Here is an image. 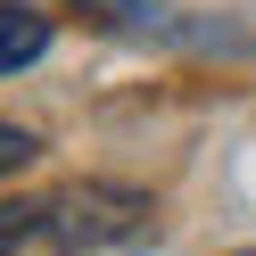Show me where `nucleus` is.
<instances>
[{
    "mask_svg": "<svg viewBox=\"0 0 256 256\" xmlns=\"http://www.w3.org/2000/svg\"><path fill=\"white\" fill-rule=\"evenodd\" d=\"M157 223L149 190L132 182H66L58 198H42V240L58 256H100V248H132Z\"/></svg>",
    "mask_w": 256,
    "mask_h": 256,
    "instance_id": "1",
    "label": "nucleus"
},
{
    "mask_svg": "<svg viewBox=\"0 0 256 256\" xmlns=\"http://www.w3.org/2000/svg\"><path fill=\"white\" fill-rule=\"evenodd\" d=\"M42 157V140L25 132V124H0V174H17V166H34Z\"/></svg>",
    "mask_w": 256,
    "mask_h": 256,
    "instance_id": "4",
    "label": "nucleus"
},
{
    "mask_svg": "<svg viewBox=\"0 0 256 256\" xmlns=\"http://www.w3.org/2000/svg\"><path fill=\"white\" fill-rule=\"evenodd\" d=\"M42 50H50V17H42V8H25V0H8V8H0V74L34 66Z\"/></svg>",
    "mask_w": 256,
    "mask_h": 256,
    "instance_id": "2",
    "label": "nucleus"
},
{
    "mask_svg": "<svg viewBox=\"0 0 256 256\" xmlns=\"http://www.w3.org/2000/svg\"><path fill=\"white\" fill-rule=\"evenodd\" d=\"M25 240H42V198H0V256H17Z\"/></svg>",
    "mask_w": 256,
    "mask_h": 256,
    "instance_id": "3",
    "label": "nucleus"
}]
</instances>
